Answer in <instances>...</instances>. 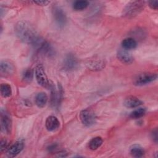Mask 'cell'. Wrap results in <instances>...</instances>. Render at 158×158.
Here are the masks:
<instances>
[{"instance_id":"cell-8","label":"cell","mask_w":158,"mask_h":158,"mask_svg":"<svg viewBox=\"0 0 158 158\" xmlns=\"http://www.w3.org/2000/svg\"><path fill=\"white\" fill-rule=\"evenodd\" d=\"M24 148V141L20 139L12 144L7 151V156L9 157H14L17 156Z\"/></svg>"},{"instance_id":"cell-7","label":"cell","mask_w":158,"mask_h":158,"mask_svg":"<svg viewBox=\"0 0 158 158\" xmlns=\"http://www.w3.org/2000/svg\"><path fill=\"white\" fill-rule=\"evenodd\" d=\"M52 14L57 25L63 27L67 22V17L63 9L59 6H54L52 9Z\"/></svg>"},{"instance_id":"cell-1","label":"cell","mask_w":158,"mask_h":158,"mask_svg":"<svg viewBox=\"0 0 158 158\" xmlns=\"http://www.w3.org/2000/svg\"><path fill=\"white\" fill-rule=\"evenodd\" d=\"M15 31L17 37L23 42L33 44L40 36L33 26L27 21H20L15 25Z\"/></svg>"},{"instance_id":"cell-18","label":"cell","mask_w":158,"mask_h":158,"mask_svg":"<svg viewBox=\"0 0 158 158\" xmlns=\"http://www.w3.org/2000/svg\"><path fill=\"white\" fill-rule=\"evenodd\" d=\"M102 142L103 141L101 137L100 136L94 137L89 141L88 143L89 148L91 150H96L102 145Z\"/></svg>"},{"instance_id":"cell-22","label":"cell","mask_w":158,"mask_h":158,"mask_svg":"<svg viewBox=\"0 0 158 158\" xmlns=\"http://www.w3.org/2000/svg\"><path fill=\"white\" fill-rule=\"evenodd\" d=\"M33 77V71L31 69L26 70L23 73V79L26 82H30L32 80Z\"/></svg>"},{"instance_id":"cell-15","label":"cell","mask_w":158,"mask_h":158,"mask_svg":"<svg viewBox=\"0 0 158 158\" xmlns=\"http://www.w3.org/2000/svg\"><path fill=\"white\" fill-rule=\"evenodd\" d=\"M35 101L36 105L38 107L43 108L46 106L48 102V96L44 92L39 93L36 94Z\"/></svg>"},{"instance_id":"cell-4","label":"cell","mask_w":158,"mask_h":158,"mask_svg":"<svg viewBox=\"0 0 158 158\" xmlns=\"http://www.w3.org/2000/svg\"><path fill=\"white\" fill-rule=\"evenodd\" d=\"M35 75L38 83L43 87L48 88H50V83L48 80L47 75L45 73L43 67L41 65H38L36 67L35 70Z\"/></svg>"},{"instance_id":"cell-23","label":"cell","mask_w":158,"mask_h":158,"mask_svg":"<svg viewBox=\"0 0 158 158\" xmlns=\"http://www.w3.org/2000/svg\"><path fill=\"white\" fill-rule=\"evenodd\" d=\"M90 65V68L92 69H94V70H99V69H101L102 68H103L104 67V65H103V63L102 62H95L94 63H92Z\"/></svg>"},{"instance_id":"cell-24","label":"cell","mask_w":158,"mask_h":158,"mask_svg":"<svg viewBox=\"0 0 158 158\" xmlns=\"http://www.w3.org/2000/svg\"><path fill=\"white\" fill-rule=\"evenodd\" d=\"M149 6L152 9L157 10L158 7V1H149L148 2Z\"/></svg>"},{"instance_id":"cell-20","label":"cell","mask_w":158,"mask_h":158,"mask_svg":"<svg viewBox=\"0 0 158 158\" xmlns=\"http://www.w3.org/2000/svg\"><path fill=\"white\" fill-rule=\"evenodd\" d=\"M146 113V109L144 107H138L130 113V117L131 118L138 119L143 117Z\"/></svg>"},{"instance_id":"cell-27","label":"cell","mask_w":158,"mask_h":158,"mask_svg":"<svg viewBox=\"0 0 158 158\" xmlns=\"http://www.w3.org/2000/svg\"><path fill=\"white\" fill-rule=\"evenodd\" d=\"M152 138H153L154 141L156 143H157V129H156L155 130H154V131H152Z\"/></svg>"},{"instance_id":"cell-25","label":"cell","mask_w":158,"mask_h":158,"mask_svg":"<svg viewBox=\"0 0 158 158\" xmlns=\"http://www.w3.org/2000/svg\"><path fill=\"white\" fill-rule=\"evenodd\" d=\"M7 146V142L6 139H1L0 142V150L2 152Z\"/></svg>"},{"instance_id":"cell-11","label":"cell","mask_w":158,"mask_h":158,"mask_svg":"<svg viewBox=\"0 0 158 158\" xmlns=\"http://www.w3.org/2000/svg\"><path fill=\"white\" fill-rule=\"evenodd\" d=\"M117 58L122 63L126 64H131L134 60L132 55L127 50L124 49H120L118 51Z\"/></svg>"},{"instance_id":"cell-19","label":"cell","mask_w":158,"mask_h":158,"mask_svg":"<svg viewBox=\"0 0 158 158\" xmlns=\"http://www.w3.org/2000/svg\"><path fill=\"white\" fill-rule=\"evenodd\" d=\"M1 94L2 97L7 98L9 97L12 94L11 86L7 83H2L0 86Z\"/></svg>"},{"instance_id":"cell-13","label":"cell","mask_w":158,"mask_h":158,"mask_svg":"<svg viewBox=\"0 0 158 158\" xmlns=\"http://www.w3.org/2000/svg\"><path fill=\"white\" fill-rule=\"evenodd\" d=\"M14 65L7 60H1L0 63V71L2 75L8 76L14 72Z\"/></svg>"},{"instance_id":"cell-6","label":"cell","mask_w":158,"mask_h":158,"mask_svg":"<svg viewBox=\"0 0 158 158\" xmlns=\"http://www.w3.org/2000/svg\"><path fill=\"white\" fill-rule=\"evenodd\" d=\"M80 118L81 123L86 127H90L96 122V115L94 112L91 109H85L81 111Z\"/></svg>"},{"instance_id":"cell-21","label":"cell","mask_w":158,"mask_h":158,"mask_svg":"<svg viewBox=\"0 0 158 158\" xmlns=\"http://www.w3.org/2000/svg\"><path fill=\"white\" fill-rule=\"evenodd\" d=\"M88 4L87 1H76L73 4V9L75 10H82L85 9Z\"/></svg>"},{"instance_id":"cell-16","label":"cell","mask_w":158,"mask_h":158,"mask_svg":"<svg viewBox=\"0 0 158 158\" xmlns=\"http://www.w3.org/2000/svg\"><path fill=\"white\" fill-rule=\"evenodd\" d=\"M122 46L126 50L133 49L137 46V42L133 38H127L122 41Z\"/></svg>"},{"instance_id":"cell-17","label":"cell","mask_w":158,"mask_h":158,"mask_svg":"<svg viewBox=\"0 0 158 158\" xmlns=\"http://www.w3.org/2000/svg\"><path fill=\"white\" fill-rule=\"evenodd\" d=\"M130 154L135 157H141L144 154V149L139 144H134L130 147Z\"/></svg>"},{"instance_id":"cell-2","label":"cell","mask_w":158,"mask_h":158,"mask_svg":"<svg viewBox=\"0 0 158 158\" xmlns=\"http://www.w3.org/2000/svg\"><path fill=\"white\" fill-rule=\"evenodd\" d=\"M33 46L40 52L48 57L52 56L55 54L54 49L52 46L41 36L38 38Z\"/></svg>"},{"instance_id":"cell-26","label":"cell","mask_w":158,"mask_h":158,"mask_svg":"<svg viewBox=\"0 0 158 158\" xmlns=\"http://www.w3.org/2000/svg\"><path fill=\"white\" fill-rule=\"evenodd\" d=\"M33 2L39 6H46L50 2V1H33Z\"/></svg>"},{"instance_id":"cell-10","label":"cell","mask_w":158,"mask_h":158,"mask_svg":"<svg viewBox=\"0 0 158 158\" xmlns=\"http://www.w3.org/2000/svg\"><path fill=\"white\" fill-rule=\"evenodd\" d=\"M1 131L4 133L9 134L10 133L11 128H12V121L9 116L8 114H7L5 111L3 112L2 110H1Z\"/></svg>"},{"instance_id":"cell-5","label":"cell","mask_w":158,"mask_h":158,"mask_svg":"<svg viewBox=\"0 0 158 158\" xmlns=\"http://www.w3.org/2000/svg\"><path fill=\"white\" fill-rule=\"evenodd\" d=\"M157 75L156 73L146 72L138 75L134 80V84L136 86H142L148 84L156 80Z\"/></svg>"},{"instance_id":"cell-14","label":"cell","mask_w":158,"mask_h":158,"mask_svg":"<svg viewBox=\"0 0 158 158\" xmlns=\"http://www.w3.org/2000/svg\"><path fill=\"white\" fill-rule=\"evenodd\" d=\"M142 103V101L139 99L133 96L127 97L123 102L124 106L128 108H135L139 107Z\"/></svg>"},{"instance_id":"cell-12","label":"cell","mask_w":158,"mask_h":158,"mask_svg":"<svg viewBox=\"0 0 158 158\" xmlns=\"http://www.w3.org/2000/svg\"><path fill=\"white\" fill-rule=\"evenodd\" d=\"M46 129L49 131H53L57 130L60 127V122L58 118L53 115L49 116L45 122Z\"/></svg>"},{"instance_id":"cell-3","label":"cell","mask_w":158,"mask_h":158,"mask_svg":"<svg viewBox=\"0 0 158 158\" xmlns=\"http://www.w3.org/2000/svg\"><path fill=\"white\" fill-rule=\"evenodd\" d=\"M144 1H136L130 2L124 9V15L128 17H134L139 14L144 8Z\"/></svg>"},{"instance_id":"cell-9","label":"cell","mask_w":158,"mask_h":158,"mask_svg":"<svg viewBox=\"0 0 158 158\" xmlns=\"http://www.w3.org/2000/svg\"><path fill=\"white\" fill-rule=\"evenodd\" d=\"M78 65V60L73 54H69L64 60V67L66 70L71 71L76 69Z\"/></svg>"}]
</instances>
